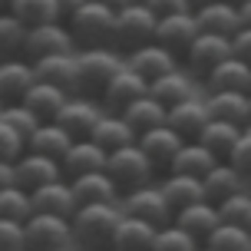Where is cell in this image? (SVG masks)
Wrapping results in <instances>:
<instances>
[{
    "instance_id": "obj_1",
    "label": "cell",
    "mask_w": 251,
    "mask_h": 251,
    "mask_svg": "<svg viewBox=\"0 0 251 251\" xmlns=\"http://www.w3.org/2000/svg\"><path fill=\"white\" fill-rule=\"evenodd\" d=\"M123 205L109 201V205H79L73 212V235L76 245L86 251H109L116 228L123 225Z\"/></svg>"
},
{
    "instance_id": "obj_2",
    "label": "cell",
    "mask_w": 251,
    "mask_h": 251,
    "mask_svg": "<svg viewBox=\"0 0 251 251\" xmlns=\"http://www.w3.org/2000/svg\"><path fill=\"white\" fill-rule=\"evenodd\" d=\"M116 20H119V10L106 7L100 0H86L66 20V26H70L79 50H96V47H113L116 50Z\"/></svg>"
},
{
    "instance_id": "obj_3",
    "label": "cell",
    "mask_w": 251,
    "mask_h": 251,
    "mask_svg": "<svg viewBox=\"0 0 251 251\" xmlns=\"http://www.w3.org/2000/svg\"><path fill=\"white\" fill-rule=\"evenodd\" d=\"M123 66H126V56L113 47L79 50L76 53V96H89V100L102 96Z\"/></svg>"
},
{
    "instance_id": "obj_4",
    "label": "cell",
    "mask_w": 251,
    "mask_h": 251,
    "mask_svg": "<svg viewBox=\"0 0 251 251\" xmlns=\"http://www.w3.org/2000/svg\"><path fill=\"white\" fill-rule=\"evenodd\" d=\"M155 30H159V17L142 3V0H132L119 10V20H116V50L129 56L132 50L146 47V43H155Z\"/></svg>"
},
{
    "instance_id": "obj_5",
    "label": "cell",
    "mask_w": 251,
    "mask_h": 251,
    "mask_svg": "<svg viewBox=\"0 0 251 251\" xmlns=\"http://www.w3.org/2000/svg\"><path fill=\"white\" fill-rule=\"evenodd\" d=\"M119 205H123L126 215L142 218V222H149V225H155V228L176 222V208L169 205V199H165V192H162L159 182H149V185H139V188H132V192H123Z\"/></svg>"
},
{
    "instance_id": "obj_6",
    "label": "cell",
    "mask_w": 251,
    "mask_h": 251,
    "mask_svg": "<svg viewBox=\"0 0 251 251\" xmlns=\"http://www.w3.org/2000/svg\"><path fill=\"white\" fill-rule=\"evenodd\" d=\"M73 245V218L40 212L26 218V251H70Z\"/></svg>"
},
{
    "instance_id": "obj_7",
    "label": "cell",
    "mask_w": 251,
    "mask_h": 251,
    "mask_svg": "<svg viewBox=\"0 0 251 251\" xmlns=\"http://www.w3.org/2000/svg\"><path fill=\"white\" fill-rule=\"evenodd\" d=\"M106 172L113 176V182L123 188V192H132V188H139V185H149V182H155V169H152L149 155L139 149V142L126 146V149L109 152Z\"/></svg>"
},
{
    "instance_id": "obj_8",
    "label": "cell",
    "mask_w": 251,
    "mask_h": 251,
    "mask_svg": "<svg viewBox=\"0 0 251 251\" xmlns=\"http://www.w3.org/2000/svg\"><path fill=\"white\" fill-rule=\"evenodd\" d=\"M53 53H79L66 20H53V24L26 30V47H24L26 60L33 63V60H43V56H53Z\"/></svg>"
},
{
    "instance_id": "obj_9",
    "label": "cell",
    "mask_w": 251,
    "mask_h": 251,
    "mask_svg": "<svg viewBox=\"0 0 251 251\" xmlns=\"http://www.w3.org/2000/svg\"><path fill=\"white\" fill-rule=\"evenodd\" d=\"M228 56H235L231 53V37H222V33H205L201 30L199 37H195V43L185 50V70L188 73H195V76H205L212 73L218 63H225Z\"/></svg>"
},
{
    "instance_id": "obj_10",
    "label": "cell",
    "mask_w": 251,
    "mask_h": 251,
    "mask_svg": "<svg viewBox=\"0 0 251 251\" xmlns=\"http://www.w3.org/2000/svg\"><path fill=\"white\" fill-rule=\"evenodd\" d=\"M102 113H106L102 102L89 100V96H70V102L60 109V116H56L53 123H60L73 139H93Z\"/></svg>"
},
{
    "instance_id": "obj_11",
    "label": "cell",
    "mask_w": 251,
    "mask_h": 251,
    "mask_svg": "<svg viewBox=\"0 0 251 251\" xmlns=\"http://www.w3.org/2000/svg\"><path fill=\"white\" fill-rule=\"evenodd\" d=\"M182 146H185V139L178 136L172 126H155V129L139 136V149L149 155L152 169L162 172V176H169V169L176 162V155L182 152Z\"/></svg>"
},
{
    "instance_id": "obj_12",
    "label": "cell",
    "mask_w": 251,
    "mask_h": 251,
    "mask_svg": "<svg viewBox=\"0 0 251 251\" xmlns=\"http://www.w3.org/2000/svg\"><path fill=\"white\" fill-rule=\"evenodd\" d=\"M201 33L195 10L172 13V17H159V30H155V43H162L165 50H172L176 56H185V50L195 43V37Z\"/></svg>"
},
{
    "instance_id": "obj_13",
    "label": "cell",
    "mask_w": 251,
    "mask_h": 251,
    "mask_svg": "<svg viewBox=\"0 0 251 251\" xmlns=\"http://www.w3.org/2000/svg\"><path fill=\"white\" fill-rule=\"evenodd\" d=\"M142 96H149V79L139 76L136 70L123 66V70L113 76V83L106 86V93L100 96V102L109 113H123L126 106H132V102L142 100Z\"/></svg>"
},
{
    "instance_id": "obj_14",
    "label": "cell",
    "mask_w": 251,
    "mask_h": 251,
    "mask_svg": "<svg viewBox=\"0 0 251 251\" xmlns=\"http://www.w3.org/2000/svg\"><path fill=\"white\" fill-rule=\"evenodd\" d=\"M208 123H212V113H208L205 96H192V100L172 106L169 109V119H165V126H172L185 142H199V136L205 132Z\"/></svg>"
},
{
    "instance_id": "obj_15",
    "label": "cell",
    "mask_w": 251,
    "mask_h": 251,
    "mask_svg": "<svg viewBox=\"0 0 251 251\" xmlns=\"http://www.w3.org/2000/svg\"><path fill=\"white\" fill-rule=\"evenodd\" d=\"M195 20L205 33H222V37H235L241 26V7L231 0H205L195 7Z\"/></svg>"
},
{
    "instance_id": "obj_16",
    "label": "cell",
    "mask_w": 251,
    "mask_h": 251,
    "mask_svg": "<svg viewBox=\"0 0 251 251\" xmlns=\"http://www.w3.org/2000/svg\"><path fill=\"white\" fill-rule=\"evenodd\" d=\"M60 178H66L60 159L40 155V152H24L17 159V185H24L26 192H37V188L50 185V182H60Z\"/></svg>"
},
{
    "instance_id": "obj_17",
    "label": "cell",
    "mask_w": 251,
    "mask_h": 251,
    "mask_svg": "<svg viewBox=\"0 0 251 251\" xmlns=\"http://www.w3.org/2000/svg\"><path fill=\"white\" fill-rule=\"evenodd\" d=\"M106 162H109V152L102 149L100 142H93V139H76L70 146V152L60 159L66 178H79V176H89V172H106Z\"/></svg>"
},
{
    "instance_id": "obj_18",
    "label": "cell",
    "mask_w": 251,
    "mask_h": 251,
    "mask_svg": "<svg viewBox=\"0 0 251 251\" xmlns=\"http://www.w3.org/2000/svg\"><path fill=\"white\" fill-rule=\"evenodd\" d=\"M33 83H37V73H33V63L26 56L0 63V102L3 106L24 102V96L33 89Z\"/></svg>"
},
{
    "instance_id": "obj_19",
    "label": "cell",
    "mask_w": 251,
    "mask_h": 251,
    "mask_svg": "<svg viewBox=\"0 0 251 251\" xmlns=\"http://www.w3.org/2000/svg\"><path fill=\"white\" fill-rule=\"evenodd\" d=\"M178 60H182V56H176L172 50H165L162 43H146V47H139V50H132L126 56V66L136 70L139 76H146L152 83V79L178 70Z\"/></svg>"
},
{
    "instance_id": "obj_20",
    "label": "cell",
    "mask_w": 251,
    "mask_h": 251,
    "mask_svg": "<svg viewBox=\"0 0 251 251\" xmlns=\"http://www.w3.org/2000/svg\"><path fill=\"white\" fill-rule=\"evenodd\" d=\"M70 185H73L76 208L79 205H109V201L123 199V188L113 182L109 172H89V176L70 178Z\"/></svg>"
},
{
    "instance_id": "obj_21",
    "label": "cell",
    "mask_w": 251,
    "mask_h": 251,
    "mask_svg": "<svg viewBox=\"0 0 251 251\" xmlns=\"http://www.w3.org/2000/svg\"><path fill=\"white\" fill-rule=\"evenodd\" d=\"M201 83H205V93H251V63L228 56Z\"/></svg>"
},
{
    "instance_id": "obj_22",
    "label": "cell",
    "mask_w": 251,
    "mask_h": 251,
    "mask_svg": "<svg viewBox=\"0 0 251 251\" xmlns=\"http://www.w3.org/2000/svg\"><path fill=\"white\" fill-rule=\"evenodd\" d=\"M33 73H37V83H50L76 96V53H53V56L33 60Z\"/></svg>"
},
{
    "instance_id": "obj_23",
    "label": "cell",
    "mask_w": 251,
    "mask_h": 251,
    "mask_svg": "<svg viewBox=\"0 0 251 251\" xmlns=\"http://www.w3.org/2000/svg\"><path fill=\"white\" fill-rule=\"evenodd\" d=\"M33 199V215H63V218H73L76 212V199H73V185L70 178H60V182H50V185L30 192Z\"/></svg>"
},
{
    "instance_id": "obj_24",
    "label": "cell",
    "mask_w": 251,
    "mask_h": 251,
    "mask_svg": "<svg viewBox=\"0 0 251 251\" xmlns=\"http://www.w3.org/2000/svg\"><path fill=\"white\" fill-rule=\"evenodd\" d=\"M155 235H159V228H155V225L142 222V218H132V215H126L123 225L116 228L109 251H155Z\"/></svg>"
},
{
    "instance_id": "obj_25",
    "label": "cell",
    "mask_w": 251,
    "mask_h": 251,
    "mask_svg": "<svg viewBox=\"0 0 251 251\" xmlns=\"http://www.w3.org/2000/svg\"><path fill=\"white\" fill-rule=\"evenodd\" d=\"M205 102L212 119L235 123L241 129L251 123V93H205Z\"/></svg>"
},
{
    "instance_id": "obj_26",
    "label": "cell",
    "mask_w": 251,
    "mask_h": 251,
    "mask_svg": "<svg viewBox=\"0 0 251 251\" xmlns=\"http://www.w3.org/2000/svg\"><path fill=\"white\" fill-rule=\"evenodd\" d=\"M149 96H152V100H159L165 109H172V106H178V102H185V100L195 96V83H192L188 70L178 66V70H172V73L152 79V83H149Z\"/></svg>"
},
{
    "instance_id": "obj_27",
    "label": "cell",
    "mask_w": 251,
    "mask_h": 251,
    "mask_svg": "<svg viewBox=\"0 0 251 251\" xmlns=\"http://www.w3.org/2000/svg\"><path fill=\"white\" fill-rule=\"evenodd\" d=\"M201 185H205V201L222 205V201H228L231 195H238L245 188V178H241V172L231 162H218L208 176L201 178Z\"/></svg>"
},
{
    "instance_id": "obj_28",
    "label": "cell",
    "mask_w": 251,
    "mask_h": 251,
    "mask_svg": "<svg viewBox=\"0 0 251 251\" xmlns=\"http://www.w3.org/2000/svg\"><path fill=\"white\" fill-rule=\"evenodd\" d=\"M159 185H162L165 199L169 205L182 212L188 205H195V201H205V185H201V178L195 176H182V172H169V176L159 178Z\"/></svg>"
},
{
    "instance_id": "obj_29",
    "label": "cell",
    "mask_w": 251,
    "mask_h": 251,
    "mask_svg": "<svg viewBox=\"0 0 251 251\" xmlns=\"http://www.w3.org/2000/svg\"><path fill=\"white\" fill-rule=\"evenodd\" d=\"M93 142H100L106 152H116V149H126V146L139 142V132L123 119V113H109L106 109L100 126H96V132H93Z\"/></svg>"
},
{
    "instance_id": "obj_30",
    "label": "cell",
    "mask_w": 251,
    "mask_h": 251,
    "mask_svg": "<svg viewBox=\"0 0 251 251\" xmlns=\"http://www.w3.org/2000/svg\"><path fill=\"white\" fill-rule=\"evenodd\" d=\"M176 225H182L199 241H205L215 228L222 225V212H218V205H212V201H195V205L176 212Z\"/></svg>"
},
{
    "instance_id": "obj_31",
    "label": "cell",
    "mask_w": 251,
    "mask_h": 251,
    "mask_svg": "<svg viewBox=\"0 0 251 251\" xmlns=\"http://www.w3.org/2000/svg\"><path fill=\"white\" fill-rule=\"evenodd\" d=\"M70 96H73V93H66V89H60V86L33 83V89L24 96V106H26V109H33L43 123H53V119L60 116V109L70 102Z\"/></svg>"
},
{
    "instance_id": "obj_32",
    "label": "cell",
    "mask_w": 251,
    "mask_h": 251,
    "mask_svg": "<svg viewBox=\"0 0 251 251\" xmlns=\"http://www.w3.org/2000/svg\"><path fill=\"white\" fill-rule=\"evenodd\" d=\"M73 142L76 139L60 123H43L33 136L26 139V152H40V155H50V159H63Z\"/></svg>"
},
{
    "instance_id": "obj_33",
    "label": "cell",
    "mask_w": 251,
    "mask_h": 251,
    "mask_svg": "<svg viewBox=\"0 0 251 251\" xmlns=\"http://www.w3.org/2000/svg\"><path fill=\"white\" fill-rule=\"evenodd\" d=\"M241 136H245V129H241V126L222 123V119H212V123L205 126V132L199 136V142H201L208 152H215L222 162H225V159H231V152H235V146H238Z\"/></svg>"
},
{
    "instance_id": "obj_34",
    "label": "cell",
    "mask_w": 251,
    "mask_h": 251,
    "mask_svg": "<svg viewBox=\"0 0 251 251\" xmlns=\"http://www.w3.org/2000/svg\"><path fill=\"white\" fill-rule=\"evenodd\" d=\"M218 162H222V159H218L215 152H208L201 142H185V146H182V152L176 155V162H172V169H169V172H182V176L205 178Z\"/></svg>"
},
{
    "instance_id": "obj_35",
    "label": "cell",
    "mask_w": 251,
    "mask_h": 251,
    "mask_svg": "<svg viewBox=\"0 0 251 251\" xmlns=\"http://www.w3.org/2000/svg\"><path fill=\"white\" fill-rule=\"evenodd\" d=\"M123 119L132 126V129H136L139 136H142V132H149V129H155V126H165V119H169V109H165L159 100L142 96V100H136L132 106H126V109H123Z\"/></svg>"
},
{
    "instance_id": "obj_36",
    "label": "cell",
    "mask_w": 251,
    "mask_h": 251,
    "mask_svg": "<svg viewBox=\"0 0 251 251\" xmlns=\"http://www.w3.org/2000/svg\"><path fill=\"white\" fill-rule=\"evenodd\" d=\"M26 30H30V26H26L24 20H17L13 13H0V63L24 56Z\"/></svg>"
},
{
    "instance_id": "obj_37",
    "label": "cell",
    "mask_w": 251,
    "mask_h": 251,
    "mask_svg": "<svg viewBox=\"0 0 251 251\" xmlns=\"http://www.w3.org/2000/svg\"><path fill=\"white\" fill-rule=\"evenodd\" d=\"M13 17L24 20L26 26H43V24H53V20H63L56 0H17Z\"/></svg>"
},
{
    "instance_id": "obj_38",
    "label": "cell",
    "mask_w": 251,
    "mask_h": 251,
    "mask_svg": "<svg viewBox=\"0 0 251 251\" xmlns=\"http://www.w3.org/2000/svg\"><path fill=\"white\" fill-rule=\"evenodd\" d=\"M205 245H208V248H215V251H251V231L222 222V225H218L212 235L205 238Z\"/></svg>"
},
{
    "instance_id": "obj_39",
    "label": "cell",
    "mask_w": 251,
    "mask_h": 251,
    "mask_svg": "<svg viewBox=\"0 0 251 251\" xmlns=\"http://www.w3.org/2000/svg\"><path fill=\"white\" fill-rule=\"evenodd\" d=\"M33 215V199L24 185H10L0 192V218H13V222H26Z\"/></svg>"
},
{
    "instance_id": "obj_40",
    "label": "cell",
    "mask_w": 251,
    "mask_h": 251,
    "mask_svg": "<svg viewBox=\"0 0 251 251\" xmlns=\"http://www.w3.org/2000/svg\"><path fill=\"white\" fill-rule=\"evenodd\" d=\"M201 241L192 235V231H185L182 225H162L159 228V235H155V251H195Z\"/></svg>"
},
{
    "instance_id": "obj_41",
    "label": "cell",
    "mask_w": 251,
    "mask_h": 251,
    "mask_svg": "<svg viewBox=\"0 0 251 251\" xmlns=\"http://www.w3.org/2000/svg\"><path fill=\"white\" fill-rule=\"evenodd\" d=\"M218 212H222V222L251 231V192H248V188H241L238 195H231L228 201L218 205Z\"/></svg>"
},
{
    "instance_id": "obj_42",
    "label": "cell",
    "mask_w": 251,
    "mask_h": 251,
    "mask_svg": "<svg viewBox=\"0 0 251 251\" xmlns=\"http://www.w3.org/2000/svg\"><path fill=\"white\" fill-rule=\"evenodd\" d=\"M3 119H7V123H10L24 139H30L40 126H43V119H40L33 109H26L24 102H10V106H3Z\"/></svg>"
},
{
    "instance_id": "obj_43",
    "label": "cell",
    "mask_w": 251,
    "mask_h": 251,
    "mask_svg": "<svg viewBox=\"0 0 251 251\" xmlns=\"http://www.w3.org/2000/svg\"><path fill=\"white\" fill-rule=\"evenodd\" d=\"M26 152V139L0 116V162H17Z\"/></svg>"
},
{
    "instance_id": "obj_44",
    "label": "cell",
    "mask_w": 251,
    "mask_h": 251,
    "mask_svg": "<svg viewBox=\"0 0 251 251\" xmlns=\"http://www.w3.org/2000/svg\"><path fill=\"white\" fill-rule=\"evenodd\" d=\"M0 251H26V222L0 218Z\"/></svg>"
},
{
    "instance_id": "obj_45",
    "label": "cell",
    "mask_w": 251,
    "mask_h": 251,
    "mask_svg": "<svg viewBox=\"0 0 251 251\" xmlns=\"http://www.w3.org/2000/svg\"><path fill=\"white\" fill-rule=\"evenodd\" d=\"M225 162H231L241 172V178L251 182V136H248V132L238 139V146H235V152H231V159H225Z\"/></svg>"
},
{
    "instance_id": "obj_46",
    "label": "cell",
    "mask_w": 251,
    "mask_h": 251,
    "mask_svg": "<svg viewBox=\"0 0 251 251\" xmlns=\"http://www.w3.org/2000/svg\"><path fill=\"white\" fill-rule=\"evenodd\" d=\"M155 17H172V13L195 10V0H142Z\"/></svg>"
},
{
    "instance_id": "obj_47",
    "label": "cell",
    "mask_w": 251,
    "mask_h": 251,
    "mask_svg": "<svg viewBox=\"0 0 251 251\" xmlns=\"http://www.w3.org/2000/svg\"><path fill=\"white\" fill-rule=\"evenodd\" d=\"M231 53H235L238 60L251 63V26H241L238 33L231 37Z\"/></svg>"
},
{
    "instance_id": "obj_48",
    "label": "cell",
    "mask_w": 251,
    "mask_h": 251,
    "mask_svg": "<svg viewBox=\"0 0 251 251\" xmlns=\"http://www.w3.org/2000/svg\"><path fill=\"white\" fill-rule=\"evenodd\" d=\"M17 185V162H0V192Z\"/></svg>"
},
{
    "instance_id": "obj_49",
    "label": "cell",
    "mask_w": 251,
    "mask_h": 251,
    "mask_svg": "<svg viewBox=\"0 0 251 251\" xmlns=\"http://www.w3.org/2000/svg\"><path fill=\"white\" fill-rule=\"evenodd\" d=\"M83 3H86V0H56V7H60V17H63V20H70V17H73V13L83 7Z\"/></svg>"
},
{
    "instance_id": "obj_50",
    "label": "cell",
    "mask_w": 251,
    "mask_h": 251,
    "mask_svg": "<svg viewBox=\"0 0 251 251\" xmlns=\"http://www.w3.org/2000/svg\"><path fill=\"white\" fill-rule=\"evenodd\" d=\"M100 3H106V7H113V10H123L126 3H132V0H100Z\"/></svg>"
},
{
    "instance_id": "obj_51",
    "label": "cell",
    "mask_w": 251,
    "mask_h": 251,
    "mask_svg": "<svg viewBox=\"0 0 251 251\" xmlns=\"http://www.w3.org/2000/svg\"><path fill=\"white\" fill-rule=\"evenodd\" d=\"M241 24L251 26V3H245V7H241Z\"/></svg>"
},
{
    "instance_id": "obj_52",
    "label": "cell",
    "mask_w": 251,
    "mask_h": 251,
    "mask_svg": "<svg viewBox=\"0 0 251 251\" xmlns=\"http://www.w3.org/2000/svg\"><path fill=\"white\" fill-rule=\"evenodd\" d=\"M13 7H17V0H0V13H13Z\"/></svg>"
},
{
    "instance_id": "obj_53",
    "label": "cell",
    "mask_w": 251,
    "mask_h": 251,
    "mask_svg": "<svg viewBox=\"0 0 251 251\" xmlns=\"http://www.w3.org/2000/svg\"><path fill=\"white\" fill-rule=\"evenodd\" d=\"M195 251H215V248H208V245H205V241H201V245H199V248H195Z\"/></svg>"
},
{
    "instance_id": "obj_54",
    "label": "cell",
    "mask_w": 251,
    "mask_h": 251,
    "mask_svg": "<svg viewBox=\"0 0 251 251\" xmlns=\"http://www.w3.org/2000/svg\"><path fill=\"white\" fill-rule=\"evenodd\" d=\"M231 3H238V7H245V3H251V0H231Z\"/></svg>"
},
{
    "instance_id": "obj_55",
    "label": "cell",
    "mask_w": 251,
    "mask_h": 251,
    "mask_svg": "<svg viewBox=\"0 0 251 251\" xmlns=\"http://www.w3.org/2000/svg\"><path fill=\"white\" fill-rule=\"evenodd\" d=\"M245 132H248V136H251V123H248V126H245Z\"/></svg>"
},
{
    "instance_id": "obj_56",
    "label": "cell",
    "mask_w": 251,
    "mask_h": 251,
    "mask_svg": "<svg viewBox=\"0 0 251 251\" xmlns=\"http://www.w3.org/2000/svg\"><path fill=\"white\" fill-rule=\"evenodd\" d=\"M0 116H3V102H0Z\"/></svg>"
},
{
    "instance_id": "obj_57",
    "label": "cell",
    "mask_w": 251,
    "mask_h": 251,
    "mask_svg": "<svg viewBox=\"0 0 251 251\" xmlns=\"http://www.w3.org/2000/svg\"><path fill=\"white\" fill-rule=\"evenodd\" d=\"M199 3H205V0H195V7H199Z\"/></svg>"
}]
</instances>
